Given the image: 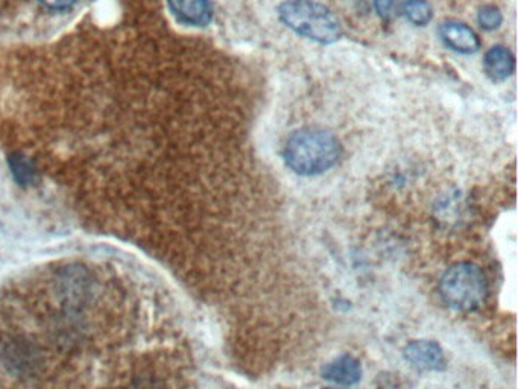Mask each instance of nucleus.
Here are the masks:
<instances>
[{
    "instance_id": "nucleus-10",
    "label": "nucleus",
    "mask_w": 518,
    "mask_h": 389,
    "mask_svg": "<svg viewBox=\"0 0 518 389\" xmlns=\"http://www.w3.org/2000/svg\"><path fill=\"white\" fill-rule=\"evenodd\" d=\"M61 283V293L70 303H81L87 300V293L90 292V280L84 269L81 268H69L63 272L59 278Z\"/></svg>"
},
{
    "instance_id": "nucleus-8",
    "label": "nucleus",
    "mask_w": 518,
    "mask_h": 389,
    "mask_svg": "<svg viewBox=\"0 0 518 389\" xmlns=\"http://www.w3.org/2000/svg\"><path fill=\"white\" fill-rule=\"evenodd\" d=\"M483 69L490 80L503 82L513 75L515 69V58L513 52L505 46H494L490 49L483 58Z\"/></svg>"
},
{
    "instance_id": "nucleus-2",
    "label": "nucleus",
    "mask_w": 518,
    "mask_h": 389,
    "mask_svg": "<svg viewBox=\"0 0 518 389\" xmlns=\"http://www.w3.org/2000/svg\"><path fill=\"white\" fill-rule=\"evenodd\" d=\"M278 17L295 34L316 43H335L342 35L337 17L315 0H286L278 6Z\"/></svg>"
},
{
    "instance_id": "nucleus-13",
    "label": "nucleus",
    "mask_w": 518,
    "mask_h": 389,
    "mask_svg": "<svg viewBox=\"0 0 518 389\" xmlns=\"http://www.w3.org/2000/svg\"><path fill=\"white\" fill-rule=\"evenodd\" d=\"M479 27L485 31H496L503 22V14L496 5H483L477 12Z\"/></svg>"
},
{
    "instance_id": "nucleus-5",
    "label": "nucleus",
    "mask_w": 518,
    "mask_h": 389,
    "mask_svg": "<svg viewBox=\"0 0 518 389\" xmlns=\"http://www.w3.org/2000/svg\"><path fill=\"white\" fill-rule=\"evenodd\" d=\"M167 5L178 22L189 27H207L213 20L209 0H167Z\"/></svg>"
},
{
    "instance_id": "nucleus-15",
    "label": "nucleus",
    "mask_w": 518,
    "mask_h": 389,
    "mask_svg": "<svg viewBox=\"0 0 518 389\" xmlns=\"http://www.w3.org/2000/svg\"><path fill=\"white\" fill-rule=\"evenodd\" d=\"M375 12H379L380 17H390L392 8H394V0H375Z\"/></svg>"
},
{
    "instance_id": "nucleus-11",
    "label": "nucleus",
    "mask_w": 518,
    "mask_h": 389,
    "mask_svg": "<svg viewBox=\"0 0 518 389\" xmlns=\"http://www.w3.org/2000/svg\"><path fill=\"white\" fill-rule=\"evenodd\" d=\"M403 12L415 27H426L433 19L432 6L428 0H407Z\"/></svg>"
},
{
    "instance_id": "nucleus-14",
    "label": "nucleus",
    "mask_w": 518,
    "mask_h": 389,
    "mask_svg": "<svg viewBox=\"0 0 518 389\" xmlns=\"http://www.w3.org/2000/svg\"><path fill=\"white\" fill-rule=\"evenodd\" d=\"M38 2L52 12H65L75 5L76 0H38Z\"/></svg>"
},
{
    "instance_id": "nucleus-3",
    "label": "nucleus",
    "mask_w": 518,
    "mask_h": 389,
    "mask_svg": "<svg viewBox=\"0 0 518 389\" xmlns=\"http://www.w3.org/2000/svg\"><path fill=\"white\" fill-rule=\"evenodd\" d=\"M439 289L444 301L452 309L470 312L485 301L488 283L479 268L468 261H462L447 269Z\"/></svg>"
},
{
    "instance_id": "nucleus-6",
    "label": "nucleus",
    "mask_w": 518,
    "mask_h": 389,
    "mask_svg": "<svg viewBox=\"0 0 518 389\" xmlns=\"http://www.w3.org/2000/svg\"><path fill=\"white\" fill-rule=\"evenodd\" d=\"M2 361L12 373H29L38 365V353L31 344L20 339L6 341L0 350Z\"/></svg>"
},
{
    "instance_id": "nucleus-1",
    "label": "nucleus",
    "mask_w": 518,
    "mask_h": 389,
    "mask_svg": "<svg viewBox=\"0 0 518 389\" xmlns=\"http://www.w3.org/2000/svg\"><path fill=\"white\" fill-rule=\"evenodd\" d=\"M342 146L335 134L322 128H301L290 134L284 146V161L303 176L320 175L336 165Z\"/></svg>"
},
{
    "instance_id": "nucleus-7",
    "label": "nucleus",
    "mask_w": 518,
    "mask_h": 389,
    "mask_svg": "<svg viewBox=\"0 0 518 389\" xmlns=\"http://www.w3.org/2000/svg\"><path fill=\"white\" fill-rule=\"evenodd\" d=\"M406 359L418 370H428V371L443 370L445 365L443 350L439 348L437 342H412L406 348Z\"/></svg>"
},
{
    "instance_id": "nucleus-12",
    "label": "nucleus",
    "mask_w": 518,
    "mask_h": 389,
    "mask_svg": "<svg viewBox=\"0 0 518 389\" xmlns=\"http://www.w3.org/2000/svg\"><path fill=\"white\" fill-rule=\"evenodd\" d=\"M10 167L16 182L22 186L31 184L35 180V166L27 159V155L12 154L10 157Z\"/></svg>"
},
{
    "instance_id": "nucleus-4",
    "label": "nucleus",
    "mask_w": 518,
    "mask_h": 389,
    "mask_svg": "<svg viewBox=\"0 0 518 389\" xmlns=\"http://www.w3.org/2000/svg\"><path fill=\"white\" fill-rule=\"evenodd\" d=\"M438 33L443 43L458 54H475L481 49V38L465 23L447 20L439 25Z\"/></svg>"
},
{
    "instance_id": "nucleus-9",
    "label": "nucleus",
    "mask_w": 518,
    "mask_h": 389,
    "mask_svg": "<svg viewBox=\"0 0 518 389\" xmlns=\"http://www.w3.org/2000/svg\"><path fill=\"white\" fill-rule=\"evenodd\" d=\"M322 376L335 384L354 385L360 380L362 370L354 357L345 354L337 357L333 362L327 363L326 367L322 368Z\"/></svg>"
}]
</instances>
